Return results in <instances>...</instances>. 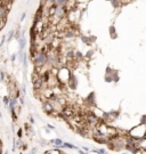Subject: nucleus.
Segmentation results:
<instances>
[{
  "label": "nucleus",
  "instance_id": "nucleus-1",
  "mask_svg": "<svg viewBox=\"0 0 146 154\" xmlns=\"http://www.w3.org/2000/svg\"><path fill=\"white\" fill-rule=\"evenodd\" d=\"M33 63H34V66L36 67H43L48 64V57H47V54L45 52H41V51H38L36 52V57L33 59Z\"/></svg>",
  "mask_w": 146,
  "mask_h": 154
},
{
  "label": "nucleus",
  "instance_id": "nucleus-2",
  "mask_svg": "<svg viewBox=\"0 0 146 154\" xmlns=\"http://www.w3.org/2000/svg\"><path fill=\"white\" fill-rule=\"evenodd\" d=\"M94 141H96V143H98V144H109L110 141H111V139H110L107 136H105V135H97V136H94L93 138Z\"/></svg>",
  "mask_w": 146,
  "mask_h": 154
},
{
  "label": "nucleus",
  "instance_id": "nucleus-3",
  "mask_svg": "<svg viewBox=\"0 0 146 154\" xmlns=\"http://www.w3.org/2000/svg\"><path fill=\"white\" fill-rule=\"evenodd\" d=\"M42 110L46 112L48 115L54 111V106H53V104L50 103L49 99H46V101H43L42 102Z\"/></svg>",
  "mask_w": 146,
  "mask_h": 154
},
{
  "label": "nucleus",
  "instance_id": "nucleus-4",
  "mask_svg": "<svg viewBox=\"0 0 146 154\" xmlns=\"http://www.w3.org/2000/svg\"><path fill=\"white\" fill-rule=\"evenodd\" d=\"M16 105H17V98L16 97H10V102H9V105H8L9 111L15 110V108H16Z\"/></svg>",
  "mask_w": 146,
  "mask_h": 154
},
{
  "label": "nucleus",
  "instance_id": "nucleus-5",
  "mask_svg": "<svg viewBox=\"0 0 146 154\" xmlns=\"http://www.w3.org/2000/svg\"><path fill=\"white\" fill-rule=\"evenodd\" d=\"M62 148H69V150H79V148L76 147V146H74V145L72 144V143H67V141H64V144L62 145Z\"/></svg>",
  "mask_w": 146,
  "mask_h": 154
},
{
  "label": "nucleus",
  "instance_id": "nucleus-6",
  "mask_svg": "<svg viewBox=\"0 0 146 154\" xmlns=\"http://www.w3.org/2000/svg\"><path fill=\"white\" fill-rule=\"evenodd\" d=\"M18 45H20V50H21V51H23L24 47H25V45H26V40H25L24 36L21 37L20 39H18Z\"/></svg>",
  "mask_w": 146,
  "mask_h": 154
},
{
  "label": "nucleus",
  "instance_id": "nucleus-7",
  "mask_svg": "<svg viewBox=\"0 0 146 154\" xmlns=\"http://www.w3.org/2000/svg\"><path fill=\"white\" fill-rule=\"evenodd\" d=\"M138 148H142L144 152H146V137L139 139V143H138Z\"/></svg>",
  "mask_w": 146,
  "mask_h": 154
},
{
  "label": "nucleus",
  "instance_id": "nucleus-8",
  "mask_svg": "<svg viewBox=\"0 0 146 154\" xmlns=\"http://www.w3.org/2000/svg\"><path fill=\"white\" fill-rule=\"evenodd\" d=\"M85 58V56L81 54V51H79V50H74V59L75 61H81V59H83Z\"/></svg>",
  "mask_w": 146,
  "mask_h": 154
},
{
  "label": "nucleus",
  "instance_id": "nucleus-9",
  "mask_svg": "<svg viewBox=\"0 0 146 154\" xmlns=\"http://www.w3.org/2000/svg\"><path fill=\"white\" fill-rule=\"evenodd\" d=\"M49 154H65L61 148H50Z\"/></svg>",
  "mask_w": 146,
  "mask_h": 154
},
{
  "label": "nucleus",
  "instance_id": "nucleus-10",
  "mask_svg": "<svg viewBox=\"0 0 146 154\" xmlns=\"http://www.w3.org/2000/svg\"><path fill=\"white\" fill-rule=\"evenodd\" d=\"M70 2V0H57L56 5L57 6H62V7H66L67 3Z\"/></svg>",
  "mask_w": 146,
  "mask_h": 154
},
{
  "label": "nucleus",
  "instance_id": "nucleus-11",
  "mask_svg": "<svg viewBox=\"0 0 146 154\" xmlns=\"http://www.w3.org/2000/svg\"><path fill=\"white\" fill-rule=\"evenodd\" d=\"M10 112V114H12V119H13V121H14V123L17 121V119H18V114H17V112H16V110H12V111H9Z\"/></svg>",
  "mask_w": 146,
  "mask_h": 154
},
{
  "label": "nucleus",
  "instance_id": "nucleus-12",
  "mask_svg": "<svg viewBox=\"0 0 146 154\" xmlns=\"http://www.w3.org/2000/svg\"><path fill=\"white\" fill-rule=\"evenodd\" d=\"M13 38H15V30H10L9 32H8V34H7V41L9 42Z\"/></svg>",
  "mask_w": 146,
  "mask_h": 154
},
{
  "label": "nucleus",
  "instance_id": "nucleus-13",
  "mask_svg": "<svg viewBox=\"0 0 146 154\" xmlns=\"http://www.w3.org/2000/svg\"><path fill=\"white\" fill-rule=\"evenodd\" d=\"M21 37H23V34H22V31H21L20 27H17V29L15 30V39L18 40Z\"/></svg>",
  "mask_w": 146,
  "mask_h": 154
},
{
  "label": "nucleus",
  "instance_id": "nucleus-14",
  "mask_svg": "<svg viewBox=\"0 0 146 154\" xmlns=\"http://www.w3.org/2000/svg\"><path fill=\"white\" fill-rule=\"evenodd\" d=\"M9 102H10V96H3L2 97V103L5 105H6V106H8V105H9Z\"/></svg>",
  "mask_w": 146,
  "mask_h": 154
},
{
  "label": "nucleus",
  "instance_id": "nucleus-15",
  "mask_svg": "<svg viewBox=\"0 0 146 154\" xmlns=\"http://www.w3.org/2000/svg\"><path fill=\"white\" fill-rule=\"evenodd\" d=\"M111 2H112V6L114 8H119L120 5H121V0H111Z\"/></svg>",
  "mask_w": 146,
  "mask_h": 154
},
{
  "label": "nucleus",
  "instance_id": "nucleus-16",
  "mask_svg": "<svg viewBox=\"0 0 146 154\" xmlns=\"http://www.w3.org/2000/svg\"><path fill=\"white\" fill-rule=\"evenodd\" d=\"M110 34L112 36V38H116V33H115L114 26H110Z\"/></svg>",
  "mask_w": 146,
  "mask_h": 154
},
{
  "label": "nucleus",
  "instance_id": "nucleus-17",
  "mask_svg": "<svg viewBox=\"0 0 146 154\" xmlns=\"http://www.w3.org/2000/svg\"><path fill=\"white\" fill-rule=\"evenodd\" d=\"M105 81L106 82L114 81V80H113V76H111V74H105Z\"/></svg>",
  "mask_w": 146,
  "mask_h": 154
},
{
  "label": "nucleus",
  "instance_id": "nucleus-18",
  "mask_svg": "<svg viewBox=\"0 0 146 154\" xmlns=\"http://www.w3.org/2000/svg\"><path fill=\"white\" fill-rule=\"evenodd\" d=\"M22 135H23V128H20L18 131H17V137H18V139L22 138Z\"/></svg>",
  "mask_w": 146,
  "mask_h": 154
},
{
  "label": "nucleus",
  "instance_id": "nucleus-19",
  "mask_svg": "<svg viewBox=\"0 0 146 154\" xmlns=\"http://www.w3.org/2000/svg\"><path fill=\"white\" fill-rule=\"evenodd\" d=\"M47 128L49 129V130L56 131V128H55V126H53V125H50V123H47Z\"/></svg>",
  "mask_w": 146,
  "mask_h": 154
},
{
  "label": "nucleus",
  "instance_id": "nucleus-20",
  "mask_svg": "<svg viewBox=\"0 0 146 154\" xmlns=\"http://www.w3.org/2000/svg\"><path fill=\"white\" fill-rule=\"evenodd\" d=\"M133 154H144V151L142 148H136V151L134 152Z\"/></svg>",
  "mask_w": 146,
  "mask_h": 154
},
{
  "label": "nucleus",
  "instance_id": "nucleus-21",
  "mask_svg": "<svg viewBox=\"0 0 146 154\" xmlns=\"http://www.w3.org/2000/svg\"><path fill=\"white\" fill-rule=\"evenodd\" d=\"M24 101H25V99H24V95H22V96L20 97V104H21V105H24V103H25Z\"/></svg>",
  "mask_w": 146,
  "mask_h": 154
},
{
  "label": "nucleus",
  "instance_id": "nucleus-22",
  "mask_svg": "<svg viewBox=\"0 0 146 154\" xmlns=\"http://www.w3.org/2000/svg\"><path fill=\"white\" fill-rule=\"evenodd\" d=\"M22 92H23V95L26 94V86L25 85H23V87H22Z\"/></svg>",
  "mask_w": 146,
  "mask_h": 154
},
{
  "label": "nucleus",
  "instance_id": "nucleus-23",
  "mask_svg": "<svg viewBox=\"0 0 146 154\" xmlns=\"http://www.w3.org/2000/svg\"><path fill=\"white\" fill-rule=\"evenodd\" d=\"M15 59H16V54H13V55L10 56V61H12V62H15Z\"/></svg>",
  "mask_w": 146,
  "mask_h": 154
},
{
  "label": "nucleus",
  "instance_id": "nucleus-24",
  "mask_svg": "<svg viewBox=\"0 0 146 154\" xmlns=\"http://www.w3.org/2000/svg\"><path fill=\"white\" fill-rule=\"evenodd\" d=\"M48 1V3H50V5H56L57 0H47Z\"/></svg>",
  "mask_w": 146,
  "mask_h": 154
},
{
  "label": "nucleus",
  "instance_id": "nucleus-25",
  "mask_svg": "<svg viewBox=\"0 0 146 154\" xmlns=\"http://www.w3.org/2000/svg\"><path fill=\"white\" fill-rule=\"evenodd\" d=\"M25 16H26V13H23L22 14V16H21V22H23L25 20Z\"/></svg>",
  "mask_w": 146,
  "mask_h": 154
},
{
  "label": "nucleus",
  "instance_id": "nucleus-26",
  "mask_svg": "<svg viewBox=\"0 0 146 154\" xmlns=\"http://www.w3.org/2000/svg\"><path fill=\"white\" fill-rule=\"evenodd\" d=\"M82 151H85V152H89V151H91L89 147H87V146H83L82 147Z\"/></svg>",
  "mask_w": 146,
  "mask_h": 154
},
{
  "label": "nucleus",
  "instance_id": "nucleus-27",
  "mask_svg": "<svg viewBox=\"0 0 146 154\" xmlns=\"http://www.w3.org/2000/svg\"><path fill=\"white\" fill-rule=\"evenodd\" d=\"M78 152H79V154H89L88 152H85V151H82V150H78Z\"/></svg>",
  "mask_w": 146,
  "mask_h": 154
},
{
  "label": "nucleus",
  "instance_id": "nucleus-28",
  "mask_svg": "<svg viewBox=\"0 0 146 154\" xmlns=\"http://www.w3.org/2000/svg\"><path fill=\"white\" fill-rule=\"evenodd\" d=\"M29 119H30V123H31V125H33V123H34V119H33V116H31V115H30V118H29Z\"/></svg>",
  "mask_w": 146,
  "mask_h": 154
},
{
  "label": "nucleus",
  "instance_id": "nucleus-29",
  "mask_svg": "<svg viewBox=\"0 0 146 154\" xmlns=\"http://www.w3.org/2000/svg\"><path fill=\"white\" fill-rule=\"evenodd\" d=\"M121 154H129V152H127V151H126V152H122Z\"/></svg>",
  "mask_w": 146,
  "mask_h": 154
},
{
  "label": "nucleus",
  "instance_id": "nucleus-30",
  "mask_svg": "<svg viewBox=\"0 0 146 154\" xmlns=\"http://www.w3.org/2000/svg\"><path fill=\"white\" fill-rule=\"evenodd\" d=\"M0 118H2V114H1V111H0Z\"/></svg>",
  "mask_w": 146,
  "mask_h": 154
},
{
  "label": "nucleus",
  "instance_id": "nucleus-31",
  "mask_svg": "<svg viewBox=\"0 0 146 154\" xmlns=\"http://www.w3.org/2000/svg\"><path fill=\"white\" fill-rule=\"evenodd\" d=\"M1 47H2V46H1V45H0V48H1Z\"/></svg>",
  "mask_w": 146,
  "mask_h": 154
},
{
  "label": "nucleus",
  "instance_id": "nucleus-32",
  "mask_svg": "<svg viewBox=\"0 0 146 154\" xmlns=\"http://www.w3.org/2000/svg\"><path fill=\"white\" fill-rule=\"evenodd\" d=\"M27 1H30V0H27Z\"/></svg>",
  "mask_w": 146,
  "mask_h": 154
}]
</instances>
